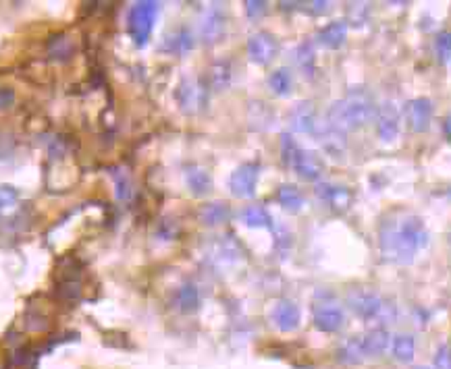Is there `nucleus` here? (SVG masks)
I'll return each mask as SVG.
<instances>
[{
	"mask_svg": "<svg viewBox=\"0 0 451 369\" xmlns=\"http://www.w3.org/2000/svg\"><path fill=\"white\" fill-rule=\"evenodd\" d=\"M156 12H158L156 2H138L136 6H131L127 27H129V33L136 40V44L142 46L148 42L152 27H154V21H156Z\"/></svg>",
	"mask_w": 451,
	"mask_h": 369,
	"instance_id": "obj_4",
	"label": "nucleus"
},
{
	"mask_svg": "<svg viewBox=\"0 0 451 369\" xmlns=\"http://www.w3.org/2000/svg\"><path fill=\"white\" fill-rule=\"evenodd\" d=\"M19 201V193L10 184H0V214L13 209Z\"/></svg>",
	"mask_w": 451,
	"mask_h": 369,
	"instance_id": "obj_30",
	"label": "nucleus"
},
{
	"mask_svg": "<svg viewBox=\"0 0 451 369\" xmlns=\"http://www.w3.org/2000/svg\"><path fill=\"white\" fill-rule=\"evenodd\" d=\"M375 117H377L375 98L364 89H352L343 100L335 102L329 108L327 125H331L337 131L360 129L366 123H370Z\"/></svg>",
	"mask_w": 451,
	"mask_h": 369,
	"instance_id": "obj_2",
	"label": "nucleus"
},
{
	"mask_svg": "<svg viewBox=\"0 0 451 369\" xmlns=\"http://www.w3.org/2000/svg\"><path fill=\"white\" fill-rule=\"evenodd\" d=\"M192 46H194L192 33L186 27H179L171 35H167V40L163 44V50H167L171 54H186V52L192 50Z\"/></svg>",
	"mask_w": 451,
	"mask_h": 369,
	"instance_id": "obj_17",
	"label": "nucleus"
},
{
	"mask_svg": "<svg viewBox=\"0 0 451 369\" xmlns=\"http://www.w3.org/2000/svg\"><path fill=\"white\" fill-rule=\"evenodd\" d=\"M270 320L281 332H293L300 326V309L291 301H279L270 314Z\"/></svg>",
	"mask_w": 451,
	"mask_h": 369,
	"instance_id": "obj_11",
	"label": "nucleus"
},
{
	"mask_svg": "<svg viewBox=\"0 0 451 369\" xmlns=\"http://www.w3.org/2000/svg\"><path fill=\"white\" fill-rule=\"evenodd\" d=\"M337 357H339V361L350 363V366H352V363H362L364 357H366V353H364V345H362V338H347V341L341 345Z\"/></svg>",
	"mask_w": 451,
	"mask_h": 369,
	"instance_id": "obj_20",
	"label": "nucleus"
},
{
	"mask_svg": "<svg viewBox=\"0 0 451 369\" xmlns=\"http://www.w3.org/2000/svg\"><path fill=\"white\" fill-rule=\"evenodd\" d=\"M277 199H279V203H281L283 207H287V209H291V212H297V209L302 207V203H304L302 193H300L293 184H283V187L279 189V193H277Z\"/></svg>",
	"mask_w": 451,
	"mask_h": 369,
	"instance_id": "obj_25",
	"label": "nucleus"
},
{
	"mask_svg": "<svg viewBox=\"0 0 451 369\" xmlns=\"http://www.w3.org/2000/svg\"><path fill=\"white\" fill-rule=\"evenodd\" d=\"M362 345H364L366 357H379L385 353V349L389 345V332L383 328H375L362 338Z\"/></svg>",
	"mask_w": 451,
	"mask_h": 369,
	"instance_id": "obj_18",
	"label": "nucleus"
},
{
	"mask_svg": "<svg viewBox=\"0 0 451 369\" xmlns=\"http://www.w3.org/2000/svg\"><path fill=\"white\" fill-rule=\"evenodd\" d=\"M223 31H225V17H223V8L221 6H213L206 15H204V19H202V23H200V35L204 37V42H217L221 35H223Z\"/></svg>",
	"mask_w": 451,
	"mask_h": 369,
	"instance_id": "obj_12",
	"label": "nucleus"
},
{
	"mask_svg": "<svg viewBox=\"0 0 451 369\" xmlns=\"http://www.w3.org/2000/svg\"><path fill=\"white\" fill-rule=\"evenodd\" d=\"M227 218H229V207L225 203H211L202 209V220L211 226L223 224V222H227Z\"/></svg>",
	"mask_w": 451,
	"mask_h": 369,
	"instance_id": "obj_27",
	"label": "nucleus"
},
{
	"mask_svg": "<svg viewBox=\"0 0 451 369\" xmlns=\"http://www.w3.org/2000/svg\"><path fill=\"white\" fill-rule=\"evenodd\" d=\"M295 60H297V65H300L304 71H312V65H314V52H312L310 44L300 46V50L295 52Z\"/></svg>",
	"mask_w": 451,
	"mask_h": 369,
	"instance_id": "obj_32",
	"label": "nucleus"
},
{
	"mask_svg": "<svg viewBox=\"0 0 451 369\" xmlns=\"http://www.w3.org/2000/svg\"><path fill=\"white\" fill-rule=\"evenodd\" d=\"M281 150H283V160L302 177V179H308V181H314L320 177L322 173V162L316 154L312 152H306L302 148H297V144L289 137V135H283V141H281Z\"/></svg>",
	"mask_w": 451,
	"mask_h": 369,
	"instance_id": "obj_3",
	"label": "nucleus"
},
{
	"mask_svg": "<svg viewBox=\"0 0 451 369\" xmlns=\"http://www.w3.org/2000/svg\"><path fill=\"white\" fill-rule=\"evenodd\" d=\"M347 37V25L343 21H333L325 25L318 33V42L327 48H339Z\"/></svg>",
	"mask_w": 451,
	"mask_h": 369,
	"instance_id": "obj_16",
	"label": "nucleus"
},
{
	"mask_svg": "<svg viewBox=\"0 0 451 369\" xmlns=\"http://www.w3.org/2000/svg\"><path fill=\"white\" fill-rule=\"evenodd\" d=\"M435 48H437V56L441 62H450L451 60V31H443L437 35V42H435Z\"/></svg>",
	"mask_w": 451,
	"mask_h": 369,
	"instance_id": "obj_31",
	"label": "nucleus"
},
{
	"mask_svg": "<svg viewBox=\"0 0 451 369\" xmlns=\"http://www.w3.org/2000/svg\"><path fill=\"white\" fill-rule=\"evenodd\" d=\"M427 239L429 234L425 230L423 220L408 214L397 222L393 218L383 222L379 245L385 259L397 264H410L418 253V249L427 245Z\"/></svg>",
	"mask_w": 451,
	"mask_h": 369,
	"instance_id": "obj_1",
	"label": "nucleus"
},
{
	"mask_svg": "<svg viewBox=\"0 0 451 369\" xmlns=\"http://www.w3.org/2000/svg\"><path fill=\"white\" fill-rule=\"evenodd\" d=\"M316 193H318V197L322 201H327L333 209H339V212L347 209V205L352 201L350 191L343 189V187H335V184H320L316 189Z\"/></svg>",
	"mask_w": 451,
	"mask_h": 369,
	"instance_id": "obj_15",
	"label": "nucleus"
},
{
	"mask_svg": "<svg viewBox=\"0 0 451 369\" xmlns=\"http://www.w3.org/2000/svg\"><path fill=\"white\" fill-rule=\"evenodd\" d=\"M256 181H258V164H243L231 175L229 189L235 197H252L256 191Z\"/></svg>",
	"mask_w": 451,
	"mask_h": 369,
	"instance_id": "obj_8",
	"label": "nucleus"
},
{
	"mask_svg": "<svg viewBox=\"0 0 451 369\" xmlns=\"http://www.w3.org/2000/svg\"><path fill=\"white\" fill-rule=\"evenodd\" d=\"M345 322L343 309L335 303H318L314 307V326L322 332H337Z\"/></svg>",
	"mask_w": 451,
	"mask_h": 369,
	"instance_id": "obj_9",
	"label": "nucleus"
},
{
	"mask_svg": "<svg viewBox=\"0 0 451 369\" xmlns=\"http://www.w3.org/2000/svg\"><path fill=\"white\" fill-rule=\"evenodd\" d=\"M175 305L181 309V311H196L200 307V293L196 286L192 284H186L177 291L175 295Z\"/></svg>",
	"mask_w": 451,
	"mask_h": 369,
	"instance_id": "obj_21",
	"label": "nucleus"
},
{
	"mask_svg": "<svg viewBox=\"0 0 451 369\" xmlns=\"http://www.w3.org/2000/svg\"><path fill=\"white\" fill-rule=\"evenodd\" d=\"M268 85L274 94H287L291 89V73L287 69H277L270 79H268Z\"/></svg>",
	"mask_w": 451,
	"mask_h": 369,
	"instance_id": "obj_28",
	"label": "nucleus"
},
{
	"mask_svg": "<svg viewBox=\"0 0 451 369\" xmlns=\"http://www.w3.org/2000/svg\"><path fill=\"white\" fill-rule=\"evenodd\" d=\"M115 183H117V197L119 199H127L131 195V183H129V179L123 173L115 175Z\"/></svg>",
	"mask_w": 451,
	"mask_h": 369,
	"instance_id": "obj_33",
	"label": "nucleus"
},
{
	"mask_svg": "<svg viewBox=\"0 0 451 369\" xmlns=\"http://www.w3.org/2000/svg\"><path fill=\"white\" fill-rule=\"evenodd\" d=\"M188 184L196 195H206L213 183H211V177L204 169L192 166V169H188Z\"/></svg>",
	"mask_w": 451,
	"mask_h": 369,
	"instance_id": "obj_23",
	"label": "nucleus"
},
{
	"mask_svg": "<svg viewBox=\"0 0 451 369\" xmlns=\"http://www.w3.org/2000/svg\"><path fill=\"white\" fill-rule=\"evenodd\" d=\"M241 220L247 226H270V214L262 205H247L241 212Z\"/></svg>",
	"mask_w": 451,
	"mask_h": 369,
	"instance_id": "obj_26",
	"label": "nucleus"
},
{
	"mask_svg": "<svg viewBox=\"0 0 451 369\" xmlns=\"http://www.w3.org/2000/svg\"><path fill=\"white\" fill-rule=\"evenodd\" d=\"M450 241H451V232H450Z\"/></svg>",
	"mask_w": 451,
	"mask_h": 369,
	"instance_id": "obj_38",
	"label": "nucleus"
},
{
	"mask_svg": "<svg viewBox=\"0 0 451 369\" xmlns=\"http://www.w3.org/2000/svg\"><path fill=\"white\" fill-rule=\"evenodd\" d=\"M435 369H451V349L448 345L439 347L435 355Z\"/></svg>",
	"mask_w": 451,
	"mask_h": 369,
	"instance_id": "obj_34",
	"label": "nucleus"
},
{
	"mask_svg": "<svg viewBox=\"0 0 451 369\" xmlns=\"http://www.w3.org/2000/svg\"><path fill=\"white\" fill-rule=\"evenodd\" d=\"M177 100H179V106L186 110V112H198L206 106V100H208V94L204 89V85L196 79H186L177 92Z\"/></svg>",
	"mask_w": 451,
	"mask_h": 369,
	"instance_id": "obj_6",
	"label": "nucleus"
},
{
	"mask_svg": "<svg viewBox=\"0 0 451 369\" xmlns=\"http://www.w3.org/2000/svg\"><path fill=\"white\" fill-rule=\"evenodd\" d=\"M245 10H247L249 17H258V15H262L266 10V2H247Z\"/></svg>",
	"mask_w": 451,
	"mask_h": 369,
	"instance_id": "obj_36",
	"label": "nucleus"
},
{
	"mask_svg": "<svg viewBox=\"0 0 451 369\" xmlns=\"http://www.w3.org/2000/svg\"><path fill=\"white\" fill-rule=\"evenodd\" d=\"M406 119L412 131L423 133L431 127V119H433V102L427 98H416L412 102H408L406 106Z\"/></svg>",
	"mask_w": 451,
	"mask_h": 369,
	"instance_id": "obj_7",
	"label": "nucleus"
},
{
	"mask_svg": "<svg viewBox=\"0 0 451 369\" xmlns=\"http://www.w3.org/2000/svg\"><path fill=\"white\" fill-rule=\"evenodd\" d=\"M418 369H427V368H418Z\"/></svg>",
	"mask_w": 451,
	"mask_h": 369,
	"instance_id": "obj_39",
	"label": "nucleus"
},
{
	"mask_svg": "<svg viewBox=\"0 0 451 369\" xmlns=\"http://www.w3.org/2000/svg\"><path fill=\"white\" fill-rule=\"evenodd\" d=\"M289 121H291V129L297 133H312L316 129V112H314L312 104H308V102L297 104L291 110Z\"/></svg>",
	"mask_w": 451,
	"mask_h": 369,
	"instance_id": "obj_14",
	"label": "nucleus"
},
{
	"mask_svg": "<svg viewBox=\"0 0 451 369\" xmlns=\"http://www.w3.org/2000/svg\"><path fill=\"white\" fill-rule=\"evenodd\" d=\"M318 135H320L322 148H325L329 154L341 156V154L345 152V135H343V131H337V129H333L331 125H325Z\"/></svg>",
	"mask_w": 451,
	"mask_h": 369,
	"instance_id": "obj_19",
	"label": "nucleus"
},
{
	"mask_svg": "<svg viewBox=\"0 0 451 369\" xmlns=\"http://www.w3.org/2000/svg\"><path fill=\"white\" fill-rule=\"evenodd\" d=\"M443 131H445L448 139H451V117H448V119H445V123H443Z\"/></svg>",
	"mask_w": 451,
	"mask_h": 369,
	"instance_id": "obj_37",
	"label": "nucleus"
},
{
	"mask_svg": "<svg viewBox=\"0 0 451 369\" xmlns=\"http://www.w3.org/2000/svg\"><path fill=\"white\" fill-rule=\"evenodd\" d=\"M231 81V67L227 62H217L211 71V83L217 89H223Z\"/></svg>",
	"mask_w": 451,
	"mask_h": 369,
	"instance_id": "obj_29",
	"label": "nucleus"
},
{
	"mask_svg": "<svg viewBox=\"0 0 451 369\" xmlns=\"http://www.w3.org/2000/svg\"><path fill=\"white\" fill-rule=\"evenodd\" d=\"M414 351H416V345H414V338L410 334L395 336V341H393V355H395L397 361L410 363L414 359Z\"/></svg>",
	"mask_w": 451,
	"mask_h": 369,
	"instance_id": "obj_22",
	"label": "nucleus"
},
{
	"mask_svg": "<svg viewBox=\"0 0 451 369\" xmlns=\"http://www.w3.org/2000/svg\"><path fill=\"white\" fill-rule=\"evenodd\" d=\"M379 135L383 141H393L400 133V110L393 104H385L379 112Z\"/></svg>",
	"mask_w": 451,
	"mask_h": 369,
	"instance_id": "obj_13",
	"label": "nucleus"
},
{
	"mask_svg": "<svg viewBox=\"0 0 451 369\" xmlns=\"http://www.w3.org/2000/svg\"><path fill=\"white\" fill-rule=\"evenodd\" d=\"M15 102V92L8 87H0V110L8 108Z\"/></svg>",
	"mask_w": 451,
	"mask_h": 369,
	"instance_id": "obj_35",
	"label": "nucleus"
},
{
	"mask_svg": "<svg viewBox=\"0 0 451 369\" xmlns=\"http://www.w3.org/2000/svg\"><path fill=\"white\" fill-rule=\"evenodd\" d=\"M73 50H75L73 40L67 37V35H56V37H52L50 44H48V54H50L52 58H56V60L69 58V56L73 54Z\"/></svg>",
	"mask_w": 451,
	"mask_h": 369,
	"instance_id": "obj_24",
	"label": "nucleus"
},
{
	"mask_svg": "<svg viewBox=\"0 0 451 369\" xmlns=\"http://www.w3.org/2000/svg\"><path fill=\"white\" fill-rule=\"evenodd\" d=\"M347 303L350 307L364 320H377V318H385L387 316V305L385 301L370 293V291H354L347 295Z\"/></svg>",
	"mask_w": 451,
	"mask_h": 369,
	"instance_id": "obj_5",
	"label": "nucleus"
},
{
	"mask_svg": "<svg viewBox=\"0 0 451 369\" xmlns=\"http://www.w3.org/2000/svg\"><path fill=\"white\" fill-rule=\"evenodd\" d=\"M277 50H279V46H277V40H274L270 33H264V31H260V33L252 35V37H249V42H247V52H249V58H252L254 62H260V65H266V62H270V60L277 56Z\"/></svg>",
	"mask_w": 451,
	"mask_h": 369,
	"instance_id": "obj_10",
	"label": "nucleus"
}]
</instances>
